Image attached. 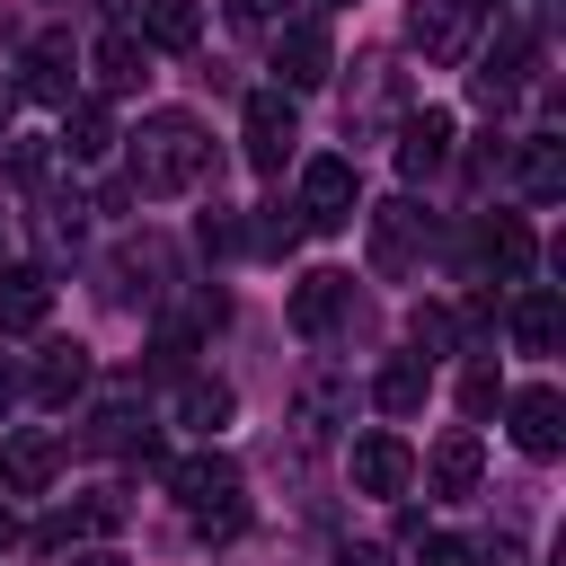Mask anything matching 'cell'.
I'll return each mask as SVG.
<instances>
[{"label":"cell","mask_w":566,"mask_h":566,"mask_svg":"<svg viewBox=\"0 0 566 566\" xmlns=\"http://www.w3.org/2000/svg\"><path fill=\"white\" fill-rule=\"evenodd\" d=\"M478 469H486V451H478V433L469 424H451L433 451H424V495H442V504H460V495H478Z\"/></svg>","instance_id":"obj_9"},{"label":"cell","mask_w":566,"mask_h":566,"mask_svg":"<svg viewBox=\"0 0 566 566\" xmlns=\"http://www.w3.org/2000/svg\"><path fill=\"white\" fill-rule=\"evenodd\" d=\"M371 398H380V416H416L433 398V354H389L380 380H371Z\"/></svg>","instance_id":"obj_18"},{"label":"cell","mask_w":566,"mask_h":566,"mask_svg":"<svg viewBox=\"0 0 566 566\" xmlns=\"http://www.w3.org/2000/svg\"><path fill=\"white\" fill-rule=\"evenodd\" d=\"M363 230H371V274H416V248L433 239V221L416 212V195H389V203H371L363 212Z\"/></svg>","instance_id":"obj_4"},{"label":"cell","mask_w":566,"mask_h":566,"mask_svg":"<svg viewBox=\"0 0 566 566\" xmlns=\"http://www.w3.org/2000/svg\"><path fill=\"white\" fill-rule=\"evenodd\" d=\"M442 159H451V115H442V106H416V115L398 124V177L424 186Z\"/></svg>","instance_id":"obj_11"},{"label":"cell","mask_w":566,"mask_h":566,"mask_svg":"<svg viewBox=\"0 0 566 566\" xmlns=\"http://www.w3.org/2000/svg\"><path fill=\"white\" fill-rule=\"evenodd\" d=\"M478 265H486L495 283H531V221H522V212H495V221L478 230Z\"/></svg>","instance_id":"obj_14"},{"label":"cell","mask_w":566,"mask_h":566,"mask_svg":"<svg viewBox=\"0 0 566 566\" xmlns=\"http://www.w3.org/2000/svg\"><path fill=\"white\" fill-rule=\"evenodd\" d=\"M513 442H522L531 460H557V451H566V398H557L548 380L513 389Z\"/></svg>","instance_id":"obj_8"},{"label":"cell","mask_w":566,"mask_h":566,"mask_svg":"<svg viewBox=\"0 0 566 566\" xmlns=\"http://www.w3.org/2000/svg\"><path fill=\"white\" fill-rule=\"evenodd\" d=\"M301 230H345L354 212H363V177H354V159H336V150H318L310 168H301Z\"/></svg>","instance_id":"obj_3"},{"label":"cell","mask_w":566,"mask_h":566,"mask_svg":"<svg viewBox=\"0 0 566 566\" xmlns=\"http://www.w3.org/2000/svg\"><path fill=\"white\" fill-rule=\"evenodd\" d=\"M248 239H256L265 256H292V248H301V212H292V203H256V230H248Z\"/></svg>","instance_id":"obj_27"},{"label":"cell","mask_w":566,"mask_h":566,"mask_svg":"<svg viewBox=\"0 0 566 566\" xmlns=\"http://www.w3.org/2000/svg\"><path fill=\"white\" fill-rule=\"evenodd\" d=\"M327 71H336V44H327V27H318V18H292V27H274V80H283V97H301V88H327Z\"/></svg>","instance_id":"obj_6"},{"label":"cell","mask_w":566,"mask_h":566,"mask_svg":"<svg viewBox=\"0 0 566 566\" xmlns=\"http://www.w3.org/2000/svg\"><path fill=\"white\" fill-rule=\"evenodd\" d=\"M27 389H35V407H71L88 389V345H44L35 371H27Z\"/></svg>","instance_id":"obj_17"},{"label":"cell","mask_w":566,"mask_h":566,"mask_svg":"<svg viewBox=\"0 0 566 566\" xmlns=\"http://www.w3.org/2000/svg\"><path fill=\"white\" fill-rule=\"evenodd\" d=\"M62 150H71V159H106V150H115V115H106L97 97L62 106Z\"/></svg>","instance_id":"obj_24"},{"label":"cell","mask_w":566,"mask_h":566,"mask_svg":"<svg viewBox=\"0 0 566 566\" xmlns=\"http://www.w3.org/2000/svg\"><path fill=\"white\" fill-rule=\"evenodd\" d=\"M327 9H345V0H327Z\"/></svg>","instance_id":"obj_38"},{"label":"cell","mask_w":566,"mask_h":566,"mask_svg":"<svg viewBox=\"0 0 566 566\" xmlns=\"http://www.w3.org/2000/svg\"><path fill=\"white\" fill-rule=\"evenodd\" d=\"M18 389H27V371H18V363H9V354H0V407H9V398H18Z\"/></svg>","instance_id":"obj_32"},{"label":"cell","mask_w":566,"mask_h":566,"mask_svg":"<svg viewBox=\"0 0 566 566\" xmlns=\"http://www.w3.org/2000/svg\"><path fill=\"white\" fill-rule=\"evenodd\" d=\"M177 416H186L195 433H212V424H230V389H221V380H186V389H177Z\"/></svg>","instance_id":"obj_26"},{"label":"cell","mask_w":566,"mask_h":566,"mask_svg":"<svg viewBox=\"0 0 566 566\" xmlns=\"http://www.w3.org/2000/svg\"><path fill=\"white\" fill-rule=\"evenodd\" d=\"M159 433H150V416H142V398H106L97 416H88V451H150Z\"/></svg>","instance_id":"obj_20"},{"label":"cell","mask_w":566,"mask_h":566,"mask_svg":"<svg viewBox=\"0 0 566 566\" xmlns=\"http://www.w3.org/2000/svg\"><path fill=\"white\" fill-rule=\"evenodd\" d=\"M71 566H124V557H115V548H80Z\"/></svg>","instance_id":"obj_33"},{"label":"cell","mask_w":566,"mask_h":566,"mask_svg":"<svg viewBox=\"0 0 566 566\" xmlns=\"http://www.w3.org/2000/svg\"><path fill=\"white\" fill-rule=\"evenodd\" d=\"M168 495H177L203 531H239V513H248V495H239V460H230V451H195V460H177V469H168Z\"/></svg>","instance_id":"obj_2"},{"label":"cell","mask_w":566,"mask_h":566,"mask_svg":"<svg viewBox=\"0 0 566 566\" xmlns=\"http://www.w3.org/2000/svg\"><path fill=\"white\" fill-rule=\"evenodd\" d=\"M212 168V142H203V124L195 115H142V133H133V195H186L195 177Z\"/></svg>","instance_id":"obj_1"},{"label":"cell","mask_w":566,"mask_h":566,"mask_svg":"<svg viewBox=\"0 0 566 566\" xmlns=\"http://www.w3.org/2000/svg\"><path fill=\"white\" fill-rule=\"evenodd\" d=\"M416 566H478V557H469L460 539H424V548H416Z\"/></svg>","instance_id":"obj_29"},{"label":"cell","mask_w":566,"mask_h":566,"mask_svg":"<svg viewBox=\"0 0 566 566\" xmlns=\"http://www.w3.org/2000/svg\"><path fill=\"white\" fill-rule=\"evenodd\" d=\"M345 301H354V274H301L292 283V327L301 336H327L345 318Z\"/></svg>","instance_id":"obj_16"},{"label":"cell","mask_w":566,"mask_h":566,"mask_svg":"<svg viewBox=\"0 0 566 566\" xmlns=\"http://www.w3.org/2000/svg\"><path fill=\"white\" fill-rule=\"evenodd\" d=\"M106 9H133V0H106Z\"/></svg>","instance_id":"obj_37"},{"label":"cell","mask_w":566,"mask_h":566,"mask_svg":"<svg viewBox=\"0 0 566 566\" xmlns=\"http://www.w3.org/2000/svg\"><path fill=\"white\" fill-rule=\"evenodd\" d=\"M71 71H80V53H71V35L62 27H44L35 44H27V62H18V97H35V106H71Z\"/></svg>","instance_id":"obj_7"},{"label":"cell","mask_w":566,"mask_h":566,"mask_svg":"<svg viewBox=\"0 0 566 566\" xmlns=\"http://www.w3.org/2000/svg\"><path fill=\"white\" fill-rule=\"evenodd\" d=\"M88 71H97V88H115V97H124V88H142V80H150V44H142L133 27H106V35L88 44Z\"/></svg>","instance_id":"obj_13"},{"label":"cell","mask_w":566,"mask_h":566,"mask_svg":"<svg viewBox=\"0 0 566 566\" xmlns=\"http://www.w3.org/2000/svg\"><path fill=\"white\" fill-rule=\"evenodd\" d=\"M557 336H566V301L548 283H522L513 292V345L522 354H557Z\"/></svg>","instance_id":"obj_15"},{"label":"cell","mask_w":566,"mask_h":566,"mask_svg":"<svg viewBox=\"0 0 566 566\" xmlns=\"http://www.w3.org/2000/svg\"><path fill=\"white\" fill-rule=\"evenodd\" d=\"M354 486H363V495H407V486H416V451H407L398 433H363V442H354Z\"/></svg>","instance_id":"obj_12"},{"label":"cell","mask_w":566,"mask_h":566,"mask_svg":"<svg viewBox=\"0 0 566 566\" xmlns=\"http://www.w3.org/2000/svg\"><path fill=\"white\" fill-rule=\"evenodd\" d=\"M513 186H522L531 203H557V195H566V142L531 133V142H522V159H513Z\"/></svg>","instance_id":"obj_19"},{"label":"cell","mask_w":566,"mask_h":566,"mask_svg":"<svg viewBox=\"0 0 566 566\" xmlns=\"http://www.w3.org/2000/svg\"><path fill=\"white\" fill-rule=\"evenodd\" d=\"M230 18H239V27H256V35H265V27H283V0H230Z\"/></svg>","instance_id":"obj_28"},{"label":"cell","mask_w":566,"mask_h":566,"mask_svg":"<svg viewBox=\"0 0 566 566\" xmlns=\"http://www.w3.org/2000/svg\"><path fill=\"white\" fill-rule=\"evenodd\" d=\"M124 522V504L115 495H88V504H71V513H53L44 531H35V548H62V539H106Z\"/></svg>","instance_id":"obj_23"},{"label":"cell","mask_w":566,"mask_h":566,"mask_svg":"<svg viewBox=\"0 0 566 566\" xmlns=\"http://www.w3.org/2000/svg\"><path fill=\"white\" fill-rule=\"evenodd\" d=\"M203 35V0H142V44L150 53H186Z\"/></svg>","instance_id":"obj_21"},{"label":"cell","mask_w":566,"mask_h":566,"mask_svg":"<svg viewBox=\"0 0 566 566\" xmlns=\"http://www.w3.org/2000/svg\"><path fill=\"white\" fill-rule=\"evenodd\" d=\"M407 35H416L433 62H451V53H460V0H416V9H407Z\"/></svg>","instance_id":"obj_25"},{"label":"cell","mask_w":566,"mask_h":566,"mask_svg":"<svg viewBox=\"0 0 566 566\" xmlns=\"http://www.w3.org/2000/svg\"><path fill=\"white\" fill-rule=\"evenodd\" d=\"M292 142H301L292 97H283V88H256V97H248V115H239V150H248V168H256V177H274V168L292 159Z\"/></svg>","instance_id":"obj_5"},{"label":"cell","mask_w":566,"mask_h":566,"mask_svg":"<svg viewBox=\"0 0 566 566\" xmlns=\"http://www.w3.org/2000/svg\"><path fill=\"white\" fill-rule=\"evenodd\" d=\"M53 469H62V442H53V433H18V442L0 451V478H9L18 495H35V486H53Z\"/></svg>","instance_id":"obj_22"},{"label":"cell","mask_w":566,"mask_h":566,"mask_svg":"<svg viewBox=\"0 0 566 566\" xmlns=\"http://www.w3.org/2000/svg\"><path fill=\"white\" fill-rule=\"evenodd\" d=\"M327 566H389V548H336Z\"/></svg>","instance_id":"obj_31"},{"label":"cell","mask_w":566,"mask_h":566,"mask_svg":"<svg viewBox=\"0 0 566 566\" xmlns=\"http://www.w3.org/2000/svg\"><path fill=\"white\" fill-rule=\"evenodd\" d=\"M9 106H18V88H9V80H0V133H9Z\"/></svg>","instance_id":"obj_35"},{"label":"cell","mask_w":566,"mask_h":566,"mask_svg":"<svg viewBox=\"0 0 566 566\" xmlns=\"http://www.w3.org/2000/svg\"><path fill=\"white\" fill-rule=\"evenodd\" d=\"M460 9H495V0H460Z\"/></svg>","instance_id":"obj_36"},{"label":"cell","mask_w":566,"mask_h":566,"mask_svg":"<svg viewBox=\"0 0 566 566\" xmlns=\"http://www.w3.org/2000/svg\"><path fill=\"white\" fill-rule=\"evenodd\" d=\"M460 407H469V416H486V407H495V371H469V389H460Z\"/></svg>","instance_id":"obj_30"},{"label":"cell","mask_w":566,"mask_h":566,"mask_svg":"<svg viewBox=\"0 0 566 566\" xmlns=\"http://www.w3.org/2000/svg\"><path fill=\"white\" fill-rule=\"evenodd\" d=\"M9 539H18V513H9V504H0V548H9Z\"/></svg>","instance_id":"obj_34"},{"label":"cell","mask_w":566,"mask_h":566,"mask_svg":"<svg viewBox=\"0 0 566 566\" xmlns=\"http://www.w3.org/2000/svg\"><path fill=\"white\" fill-rule=\"evenodd\" d=\"M53 318V274L44 265H0V336H35Z\"/></svg>","instance_id":"obj_10"}]
</instances>
